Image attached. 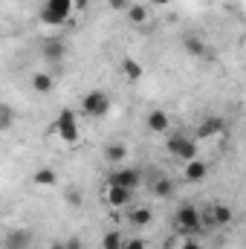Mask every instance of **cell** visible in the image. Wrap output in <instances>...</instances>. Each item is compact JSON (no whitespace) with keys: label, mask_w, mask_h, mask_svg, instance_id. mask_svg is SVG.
I'll return each instance as SVG.
<instances>
[{"label":"cell","mask_w":246,"mask_h":249,"mask_svg":"<svg viewBox=\"0 0 246 249\" xmlns=\"http://www.w3.org/2000/svg\"><path fill=\"white\" fill-rule=\"evenodd\" d=\"M174 229L183 235V238H194L197 232H203V220H200V209L191 206V203H183L177 212H174Z\"/></svg>","instance_id":"cell-1"},{"label":"cell","mask_w":246,"mask_h":249,"mask_svg":"<svg viewBox=\"0 0 246 249\" xmlns=\"http://www.w3.org/2000/svg\"><path fill=\"white\" fill-rule=\"evenodd\" d=\"M165 148H168V154L174 157V160H194V157H200V145H197V139L194 136H185V133H171L168 136V142H165Z\"/></svg>","instance_id":"cell-2"},{"label":"cell","mask_w":246,"mask_h":249,"mask_svg":"<svg viewBox=\"0 0 246 249\" xmlns=\"http://www.w3.org/2000/svg\"><path fill=\"white\" fill-rule=\"evenodd\" d=\"M81 110L90 119H102V116L110 113V96L105 90H90V93L81 96Z\"/></svg>","instance_id":"cell-3"},{"label":"cell","mask_w":246,"mask_h":249,"mask_svg":"<svg viewBox=\"0 0 246 249\" xmlns=\"http://www.w3.org/2000/svg\"><path fill=\"white\" fill-rule=\"evenodd\" d=\"M55 133H58V139L67 142V145L78 142V136H81L78 113H75V110H70V107H64L61 113H58V119H55Z\"/></svg>","instance_id":"cell-4"},{"label":"cell","mask_w":246,"mask_h":249,"mask_svg":"<svg viewBox=\"0 0 246 249\" xmlns=\"http://www.w3.org/2000/svg\"><path fill=\"white\" fill-rule=\"evenodd\" d=\"M107 183L122 186V188H127V191H136V188L142 186V171L133 168V165H116V168L110 171V180H107Z\"/></svg>","instance_id":"cell-5"},{"label":"cell","mask_w":246,"mask_h":249,"mask_svg":"<svg viewBox=\"0 0 246 249\" xmlns=\"http://www.w3.org/2000/svg\"><path fill=\"white\" fill-rule=\"evenodd\" d=\"M102 200H105V206H110V209H127V206H130V200H133V191L107 183L105 194H102Z\"/></svg>","instance_id":"cell-6"},{"label":"cell","mask_w":246,"mask_h":249,"mask_svg":"<svg viewBox=\"0 0 246 249\" xmlns=\"http://www.w3.org/2000/svg\"><path fill=\"white\" fill-rule=\"evenodd\" d=\"M151 194H154L157 200H168V197L177 194V183H174L171 177H165V174H157V177L151 180Z\"/></svg>","instance_id":"cell-7"},{"label":"cell","mask_w":246,"mask_h":249,"mask_svg":"<svg viewBox=\"0 0 246 249\" xmlns=\"http://www.w3.org/2000/svg\"><path fill=\"white\" fill-rule=\"evenodd\" d=\"M183 50L191 58H209V44H206L200 35H194V32L183 35Z\"/></svg>","instance_id":"cell-8"},{"label":"cell","mask_w":246,"mask_h":249,"mask_svg":"<svg viewBox=\"0 0 246 249\" xmlns=\"http://www.w3.org/2000/svg\"><path fill=\"white\" fill-rule=\"evenodd\" d=\"M206 174H209V165L200 160V157H194V160H188L183 168V177L188 183H203L206 180Z\"/></svg>","instance_id":"cell-9"},{"label":"cell","mask_w":246,"mask_h":249,"mask_svg":"<svg viewBox=\"0 0 246 249\" xmlns=\"http://www.w3.org/2000/svg\"><path fill=\"white\" fill-rule=\"evenodd\" d=\"M235 220V212H232V206H226V203H217V206H211L209 209V223L211 226H229Z\"/></svg>","instance_id":"cell-10"},{"label":"cell","mask_w":246,"mask_h":249,"mask_svg":"<svg viewBox=\"0 0 246 249\" xmlns=\"http://www.w3.org/2000/svg\"><path fill=\"white\" fill-rule=\"evenodd\" d=\"M145 124H148L151 133H168V130H171V116H168L165 110H151L148 119H145Z\"/></svg>","instance_id":"cell-11"},{"label":"cell","mask_w":246,"mask_h":249,"mask_svg":"<svg viewBox=\"0 0 246 249\" xmlns=\"http://www.w3.org/2000/svg\"><path fill=\"white\" fill-rule=\"evenodd\" d=\"M223 127H226V122L220 116H209V119H203L197 124V139H211V136L223 133Z\"/></svg>","instance_id":"cell-12"},{"label":"cell","mask_w":246,"mask_h":249,"mask_svg":"<svg viewBox=\"0 0 246 249\" xmlns=\"http://www.w3.org/2000/svg\"><path fill=\"white\" fill-rule=\"evenodd\" d=\"M64 55H67V44H64L61 38H47L44 41V58L53 64H61Z\"/></svg>","instance_id":"cell-13"},{"label":"cell","mask_w":246,"mask_h":249,"mask_svg":"<svg viewBox=\"0 0 246 249\" xmlns=\"http://www.w3.org/2000/svg\"><path fill=\"white\" fill-rule=\"evenodd\" d=\"M124 15H127V20H130L133 26H145V23L151 20V9H148L145 3H127Z\"/></svg>","instance_id":"cell-14"},{"label":"cell","mask_w":246,"mask_h":249,"mask_svg":"<svg viewBox=\"0 0 246 249\" xmlns=\"http://www.w3.org/2000/svg\"><path fill=\"white\" fill-rule=\"evenodd\" d=\"M154 220V212L148 209V206H127V223L130 226H148Z\"/></svg>","instance_id":"cell-15"},{"label":"cell","mask_w":246,"mask_h":249,"mask_svg":"<svg viewBox=\"0 0 246 249\" xmlns=\"http://www.w3.org/2000/svg\"><path fill=\"white\" fill-rule=\"evenodd\" d=\"M105 160L110 165H122L124 160H127V145L124 142H107L105 145Z\"/></svg>","instance_id":"cell-16"},{"label":"cell","mask_w":246,"mask_h":249,"mask_svg":"<svg viewBox=\"0 0 246 249\" xmlns=\"http://www.w3.org/2000/svg\"><path fill=\"white\" fill-rule=\"evenodd\" d=\"M29 238H32L29 229H15L6 235V249H29Z\"/></svg>","instance_id":"cell-17"},{"label":"cell","mask_w":246,"mask_h":249,"mask_svg":"<svg viewBox=\"0 0 246 249\" xmlns=\"http://www.w3.org/2000/svg\"><path fill=\"white\" fill-rule=\"evenodd\" d=\"M32 183L41 188H53V186H58V174H55V168H38L32 174Z\"/></svg>","instance_id":"cell-18"},{"label":"cell","mask_w":246,"mask_h":249,"mask_svg":"<svg viewBox=\"0 0 246 249\" xmlns=\"http://www.w3.org/2000/svg\"><path fill=\"white\" fill-rule=\"evenodd\" d=\"M53 87H55V78L50 75V72H32V90L35 93H53Z\"/></svg>","instance_id":"cell-19"},{"label":"cell","mask_w":246,"mask_h":249,"mask_svg":"<svg viewBox=\"0 0 246 249\" xmlns=\"http://www.w3.org/2000/svg\"><path fill=\"white\" fill-rule=\"evenodd\" d=\"M122 72H124V78H127V81H139V78L145 75L142 64L133 61V58H124V61H122Z\"/></svg>","instance_id":"cell-20"},{"label":"cell","mask_w":246,"mask_h":249,"mask_svg":"<svg viewBox=\"0 0 246 249\" xmlns=\"http://www.w3.org/2000/svg\"><path fill=\"white\" fill-rule=\"evenodd\" d=\"M122 241H124L122 232L119 229H110V232L102 235V249H122Z\"/></svg>","instance_id":"cell-21"},{"label":"cell","mask_w":246,"mask_h":249,"mask_svg":"<svg viewBox=\"0 0 246 249\" xmlns=\"http://www.w3.org/2000/svg\"><path fill=\"white\" fill-rule=\"evenodd\" d=\"M44 9H50V12H55V15L70 18V15H72V0H47V6H44Z\"/></svg>","instance_id":"cell-22"},{"label":"cell","mask_w":246,"mask_h":249,"mask_svg":"<svg viewBox=\"0 0 246 249\" xmlns=\"http://www.w3.org/2000/svg\"><path fill=\"white\" fill-rule=\"evenodd\" d=\"M12 124H15V110L0 102V130H9Z\"/></svg>","instance_id":"cell-23"},{"label":"cell","mask_w":246,"mask_h":249,"mask_svg":"<svg viewBox=\"0 0 246 249\" xmlns=\"http://www.w3.org/2000/svg\"><path fill=\"white\" fill-rule=\"evenodd\" d=\"M64 200H67V203H70L72 209H78V206H81V194H78V188H67Z\"/></svg>","instance_id":"cell-24"},{"label":"cell","mask_w":246,"mask_h":249,"mask_svg":"<svg viewBox=\"0 0 246 249\" xmlns=\"http://www.w3.org/2000/svg\"><path fill=\"white\" fill-rule=\"evenodd\" d=\"M122 249H148V244H145L142 238H124Z\"/></svg>","instance_id":"cell-25"},{"label":"cell","mask_w":246,"mask_h":249,"mask_svg":"<svg viewBox=\"0 0 246 249\" xmlns=\"http://www.w3.org/2000/svg\"><path fill=\"white\" fill-rule=\"evenodd\" d=\"M177 249H203V247H200V241H194V238H180Z\"/></svg>","instance_id":"cell-26"},{"label":"cell","mask_w":246,"mask_h":249,"mask_svg":"<svg viewBox=\"0 0 246 249\" xmlns=\"http://www.w3.org/2000/svg\"><path fill=\"white\" fill-rule=\"evenodd\" d=\"M64 244V249H84V241H81V238H75V235H72V238H67V241H61Z\"/></svg>","instance_id":"cell-27"},{"label":"cell","mask_w":246,"mask_h":249,"mask_svg":"<svg viewBox=\"0 0 246 249\" xmlns=\"http://www.w3.org/2000/svg\"><path fill=\"white\" fill-rule=\"evenodd\" d=\"M127 3H130V0H107V6H110L113 12H124V9H127Z\"/></svg>","instance_id":"cell-28"},{"label":"cell","mask_w":246,"mask_h":249,"mask_svg":"<svg viewBox=\"0 0 246 249\" xmlns=\"http://www.w3.org/2000/svg\"><path fill=\"white\" fill-rule=\"evenodd\" d=\"M87 3H90V0H72V12H78V9H87Z\"/></svg>","instance_id":"cell-29"},{"label":"cell","mask_w":246,"mask_h":249,"mask_svg":"<svg viewBox=\"0 0 246 249\" xmlns=\"http://www.w3.org/2000/svg\"><path fill=\"white\" fill-rule=\"evenodd\" d=\"M171 0H151V6H168Z\"/></svg>","instance_id":"cell-30"},{"label":"cell","mask_w":246,"mask_h":249,"mask_svg":"<svg viewBox=\"0 0 246 249\" xmlns=\"http://www.w3.org/2000/svg\"><path fill=\"white\" fill-rule=\"evenodd\" d=\"M50 249H64V244H61V241H55V244H53Z\"/></svg>","instance_id":"cell-31"}]
</instances>
